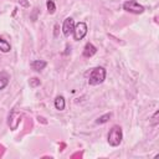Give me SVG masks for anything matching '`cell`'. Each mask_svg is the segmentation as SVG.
Here are the masks:
<instances>
[{"instance_id":"10","label":"cell","mask_w":159,"mask_h":159,"mask_svg":"<svg viewBox=\"0 0 159 159\" xmlns=\"http://www.w3.org/2000/svg\"><path fill=\"white\" fill-rule=\"evenodd\" d=\"M10 50H11L10 43H9L6 40H4V39L0 36V51H2V52H9Z\"/></svg>"},{"instance_id":"7","label":"cell","mask_w":159,"mask_h":159,"mask_svg":"<svg viewBox=\"0 0 159 159\" xmlns=\"http://www.w3.org/2000/svg\"><path fill=\"white\" fill-rule=\"evenodd\" d=\"M46 61H43V60H35V61H32L31 62V68L32 70H35V71H42L45 67H46Z\"/></svg>"},{"instance_id":"13","label":"cell","mask_w":159,"mask_h":159,"mask_svg":"<svg viewBox=\"0 0 159 159\" xmlns=\"http://www.w3.org/2000/svg\"><path fill=\"white\" fill-rule=\"evenodd\" d=\"M29 84H30V87L35 88V87H37V86H40V84H41V81H40L37 77H32V78L29 81Z\"/></svg>"},{"instance_id":"9","label":"cell","mask_w":159,"mask_h":159,"mask_svg":"<svg viewBox=\"0 0 159 159\" xmlns=\"http://www.w3.org/2000/svg\"><path fill=\"white\" fill-rule=\"evenodd\" d=\"M65 98L62 97V96H57L56 97V99H55V107H56V109H58V111H63L65 109Z\"/></svg>"},{"instance_id":"1","label":"cell","mask_w":159,"mask_h":159,"mask_svg":"<svg viewBox=\"0 0 159 159\" xmlns=\"http://www.w3.org/2000/svg\"><path fill=\"white\" fill-rule=\"evenodd\" d=\"M123 139V133H122V128L119 125H113L108 133V143L112 147H117L122 143Z\"/></svg>"},{"instance_id":"16","label":"cell","mask_w":159,"mask_h":159,"mask_svg":"<svg viewBox=\"0 0 159 159\" xmlns=\"http://www.w3.org/2000/svg\"><path fill=\"white\" fill-rule=\"evenodd\" d=\"M55 30H56V31H55V36H57V30H58V26H57V25L55 26Z\"/></svg>"},{"instance_id":"14","label":"cell","mask_w":159,"mask_h":159,"mask_svg":"<svg viewBox=\"0 0 159 159\" xmlns=\"http://www.w3.org/2000/svg\"><path fill=\"white\" fill-rule=\"evenodd\" d=\"M19 4L24 7H29V1L27 0H19Z\"/></svg>"},{"instance_id":"8","label":"cell","mask_w":159,"mask_h":159,"mask_svg":"<svg viewBox=\"0 0 159 159\" xmlns=\"http://www.w3.org/2000/svg\"><path fill=\"white\" fill-rule=\"evenodd\" d=\"M9 80H10V77H9V75H7L5 71L0 72V91L4 89V88L7 86Z\"/></svg>"},{"instance_id":"2","label":"cell","mask_w":159,"mask_h":159,"mask_svg":"<svg viewBox=\"0 0 159 159\" xmlns=\"http://www.w3.org/2000/svg\"><path fill=\"white\" fill-rule=\"evenodd\" d=\"M104 78H106V70L103 67H96L89 73L88 83L91 86H96V84L102 83L104 81Z\"/></svg>"},{"instance_id":"15","label":"cell","mask_w":159,"mask_h":159,"mask_svg":"<svg viewBox=\"0 0 159 159\" xmlns=\"http://www.w3.org/2000/svg\"><path fill=\"white\" fill-rule=\"evenodd\" d=\"M37 119H39V122H40V120H41V122H42V123H47V122H46V120H45V118H43V117H37Z\"/></svg>"},{"instance_id":"11","label":"cell","mask_w":159,"mask_h":159,"mask_svg":"<svg viewBox=\"0 0 159 159\" xmlns=\"http://www.w3.org/2000/svg\"><path fill=\"white\" fill-rule=\"evenodd\" d=\"M109 118H111V113H107V114H104V116L99 117V118L96 120V123H97V124H103V123L108 122V119H109Z\"/></svg>"},{"instance_id":"3","label":"cell","mask_w":159,"mask_h":159,"mask_svg":"<svg viewBox=\"0 0 159 159\" xmlns=\"http://www.w3.org/2000/svg\"><path fill=\"white\" fill-rule=\"evenodd\" d=\"M123 9L128 12H132V14H143L144 12V6L140 5L139 2H137L135 0L125 1L123 4Z\"/></svg>"},{"instance_id":"12","label":"cell","mask_w":159,"mask_h":159,"mask_svg":"<svg viewBox=\"0 0 159 159\" xmlns=\"http://www.w3.org/2000/svg\"><path fill=\"white\" fill-rule=\"evenodd\" d=\"M46 6H47V10H48V12H50V14H53V12H55L56 6H55V2H53L52 0H47Z\"/></svg>"},{"instance_id":"4","label":"cell","mask_w":159,"mask_h":159,"mask_svg":"<svg viewBox=\"0 0 159 159\" xmlns=\"http://www.w3.org/2000/svg\"><path fill=\"white\" fill-rule=\"evenodd\" d=\"M72 34H73V37H75L76 41L82 40V39L86 36V34H87V25H86L84 22H78V24H76Z\"/></svg>"},{"instance_id":"6","label":"cell","mask_w":159,"mask_h":159,"mask_svg":"<svg viewBox=\"0 0 159 159\" xmlns=\"http://www.w3.org/2000/svg\"><path fill=\"white\" fill-rule=\"evenodd\" d=\"M96 52H97V48H96V46L93 43H91V42L86 43V46L83 48V56L84 57H92Z\"/></svg>"},{"instance_id":"5","label":"cell","mask_w":159,"mask_h":159,"mask_svg":"<svg viewBox=\"0 0 159 159\" xmlns=\"http://www.w3.org/2000/svg\"><path fill=\"white\" fill-rule=\"evenodd\" d=\"M73 29H75V21H73V19L72 17L65 19V21L62 24V32H63V35L66 37L70 36L73 32Z\"/></svg>"}]
</instances>
